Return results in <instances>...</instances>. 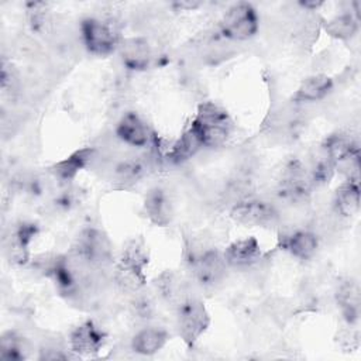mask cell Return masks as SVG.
<instances>
[{
	"mask_svg": "<svg viewBox=\"0 0 361 361\" xmlns=\"http://www.w3.org/2000/svg\"><path fill=\"white\" fill-rule=\"evenodd\" d=\"M202 147L203 145L199 135L192 128V126H189L188 130H185L182 135L173 142L166 154V158L173 164H180L190 159Z\"/></svg>",
	"mask_w": 361,
	"mask_h": 361,
	"instance_id": "cell-20",
	"label": "cell"
},
{
	"mask_svg": "<svg viewBox=\"0 0 361 361\" xmlns=\"http://www.w3.org/2000/svg\"><path fill=\"white\" fill-rule=\"evenodd\" d=\"M37 234V227L30 223L20 224L10 235L7 243V252L17 264H25L30 258V244Z\"/></svg>",
	"mask_w": 361,
	"mask_h": 361,
	"instance_id": "cell-16",
	"label": "cell"
},
{
	"mask_svg": "<svg viewBox=\"0 0 361 361\" xmlns=\"http://www.w3.org/2000/svg\"><path fill=\"white\" fill-rule=\"evenodd\" d=\"M282 247L292 257L306 261L316 254L319 247V238L314 233L309 230H296L283 238Z\"/></svg>",
	"mask_w": 361,
	"mask_h": 361,
	"instance_id": "cell-14",
	"label": "cell"
},
{
	"mask_svg": "<svg viewBox=\"0 0 361 361\" xmlns=\"http://www.w3.org/2000/svg\"><path fill=\"white\" fill-rule=\"evenodd\" d=\"M227 262L223 252L217 250H206L197 254L192 261V271L195 279L202 286H214L226 275Z\"/></svg>",
	"mask_w": 361,
	"mask_h": 361,
	"instance_id": "cell-7",
	"label": "cell"
},
{
	"mask_svg": "<svg viewBox=\"0 0 361 361\" xmlns=\"http://www.w3.org/2000/svg\"><path fill=\"white\" fill-rule=\"evenodd\" d=\"M324 31L336 39L350 41L358 32V17L353 11L340 13L324 24Z\"/></svg>",
	"mask_w": 361,
	"mask_h": 361,
	"instance_id": "cell-21",
	"label": "cell"
},
{
	"mask_svg": "<svg viewBox=\"0 0 361 361\" xmlns=\"http://www.w3.org/2000/svg\"><path fill=\"white\" fill-rule=\"evenodd\" d=\"M334 209L343 217L354 216L360 209V183L345 179L334 193Z\"/></svg>",
	"mask_w": 361,
	"mask_h": 361,
	"instance_id": "cell-18",
	"label": "cell"
},
{
	"mask_svg": "<svg viewBox=\"0 0 361 361\" xmlns=\"http://www.w3.org/2000/svg\"><path fill=\"white\" fill-rule=\"evenodd\" d=\"M92 159V149L82 148L51 166V172L59 180H72Z\"/></svg>",
	"mask_w": 361,
	"mask_h": 361,
	"instance_id": "cell-19",
	"label": "cell"
},
{
	"mask_svg": "<svg viewBox=\"0 0 361 361\" xmlns=\"http://www.w3.org/2000/svg\"><path fill=\"white\" fill-rule=\"evenodd\" d=\"M281 183H282L283 192L288 196L302 197L310 190L313 180L310 173L306 171V168L300 162L293 161L288 164V166L285 168Z\"/></svg>",
	"mask_w": 361,
	"mask_h": 361,
	"instance_id": "cell-12",
	"label": "cell"
},
{
	"mask_svg": "<svg viewBox=\"0 0 361 361\" xmlns=\"http://www.w3.org/2000/svg\"><path fill=\"white\" fill-rule=\"evenodd\" d=\"M73 251L85 258L93 268H104L111 262L113 245L107 234L96 227L86 228L80 233Z\"/></svg>",
	"mask_w": 361,
	"mask_h": 361,
	"instance_id": "cell-5",
	"label": "cell"
},
{
	"mask_svg": "<svg viewBox=\"0 0 361 361\" xmlns=\"http://www.w3.org/2000/svg\"><path fill=\"white\" fill-rule=\"evenodd\" d=\"M104 333L90 320L76 326L69 336V348L76 355L92 357L104 345Z\"/></svg>",
	"mask_w": 361,
	"mask_h": 361,
	"instance_id": "cell-8",
	"label": "cell"
},
{
	"mask_svg": "<svg viewBox=\"0 0 361 361\" xmlns=\"http://www.w3.org/2000/svg\"><path fill=\"white\" fill-rule=\"evenodd\" d=\"M80 35L86 49L94 55L104 56L118 48L121 39L113 24L100 18L89 17L80 24Z\"/></svg>",
	"mask_w": 361,
	"mask_h": 361,
	"instance_id": "cell-4",
	"label": "cell"
},
{
	"mask_svg": "<svg viewBox=\"0 0 361 361\" xmlns=\"http://www.w3.org/2000/svg\"><path fill=\"white\" fill-rule=\"evenodd\" d=\"M190 126L199 135L202 145L207 148L226 144L233 130V121L228 113L212 102H204L197 107Z\"/></svg>",
	"mask_w": 361,
	"mask_h": 361,
	"instance_id": "cell-1",
	"label": "cell"
},
{
	"mask_svg": "<svg viewBox=\"0 0 361 361\" xmlns=\"http://www.w3.org/2000/svg\"><path fill=\"white\" fill-rule=\"evenodd\" d=\"M210 316L204 303L197 298H185L176 305V326L180 338L193 345L199 337L207 330Z\"/></svg>",
	"mask_w": 361,
	"mask_h": 361,
	"instance_id": "cell-2",
	"label": "cell"
},
{
	"mask_svg": "<svg viewBox=\"0 0 361 361\" xmlns=\"http://www.w3.org/2000/svg\"><path fill=\"white\" fill-rule=\"evenodd\" d=\"M169 340L166 330L161 327H144L131 340V348L141 355H154L165 347Z\"/></svg>",
	"mask_w": 361,
	"mask_h": 361,
	"instance_id": "cell-15",
	"label": "cell"
},
{
	"mask_svg": "<svg viewBox=\"0 0 361 361\" xmlns=\"http://www.w3.org/2000/svg\"><path fill=\"white\" fill-rule=\"evenodd\" d=\"M118 49L123 63L131 71H144L152 61L151 45L142 37H130L121 39Z\"/></svg>",
	"mask_w": 361,
	"mask_h": 361,
	"instance_id": "cell-10",
	"label": "cell"
},
{
	"mask_svg": "<svg viewBox=\"0 0 361 361\" xmlns=\"http://www.w3.org/2000/svg\"><path fill=\"white\" fill-rule=\"evenodd\" d=\"M144 210L148 219L157 226H166L172 219V206L161 189H151L144 200Z\"/></svg>",
	"mask_w": 361,
	"mask_h": 361,
	"instance_id": "cell-17",
	"label": "cell"
},
{
	"mask_svg": "<svg viewBox=\"0 0 361 361\" xmlns=\"http://www.w3.org/2000/svg\"><path fill=\"white\" fill-rule=\"evenodd\" d=\"M337 303L341 309L344 319L353 323L360 314V288L355 282H343L337 290Z\"/></svg>",
	"mask_w": 361,
	"mask_h": 361,
	"instance_id": "cell-22",
	"label": "cell"
},
{
	"mask_svg": "<svg viewBox=\"0 0 361 361\" xmlns=\"http://www.w3.org/2000/svg\"><path fill=\"white\" fill-rule=\"evenodd\" d=\"M333 89V79L324 73H314L307 76L299 85L293 100L298 103H312L326 97Z\"/></svg>",
	"mask_w": 361,
	"mask_h": 361,
	"instance_id": "cell-13",
	"label": "cell"
},
{
	"mask_svg": "<svg viewBox=\"0 0 361 361\" xmlns=\"http://www.w3.org/2000/svg\"><path fill=\"white\" fill-rule=\"evenodd\" d=\"M24 344L18 336L7 331L0 338V358L4 361H20L25 358Z\"/></svg>",
	"mask_w": 361,
	"mask_h": 361,
	"instance_id": "cell-23",
	"label": "cell"
},
{
	"mask_svg": "<svg viewBox=\"0 0 361 361\" xmlns=\"http://www.w3.org/2000/svg\"><path fill=\"white\" fill-rule=\"evenodd\" d=\"M261 245L255 237L235 240L223 251L228 267H250L261 258Z\"/></svg>",
	"mask_w": 361,
	"mask_h": 361,
	"instance_id": "cell-11",
	"label": "cell"
},
{
	"mask_svg": "<svg viewBox=\"0 0 361 361\" xmlns=\"http://www.w3.org/2000/svg\"><path fill=\"white\" fill-rule=\"evenodd\" d=\"M230 216L234 221L244 226L271 227L278 221L276 209L271 203L254 197L237 200L230 210Z\"/></svg>",
	"mask_w": 361,
	"mask_h": 361,
	"instance_id": "cell-6",
	"label": "cell"
},
{
	"mask_svg": "<svg viewBox=\"0 0 361 361\" xmlns=\"http://www.w3.org/2000/svg\"><path fill=\"white\" fill-rule=\"evenodd\" d=\"M259 28L257 10L252 4L240 1L227 8L221 21V35L233 41H245L252 38Z\"/></svg>",
	"mask_w": 361,
	"mask_h": 361,
	"instance_id": "cell-3",
	"label": "cell"
},
{
	"mask_svg": "<svg viewBox=\"0 0 361 361\" xmlns=\"http://www.w3.org/2000/svg\"><path fill=\"white\" fill-rule=\"evenodd\" d=\"M299 6H300V7H303L305 10H310V11H313V10H317L319 7H322V6H323V3H322V1H300V3H299Z\"/></svg>",
	"mask_w": 361,
	"mask_h": 361,
	"instance_id": "cell-24",
	"label": "cell"
},
{
	"mask_svg": "<svg viewBox=\"0 0 361 361\" xmlns=\"http://www.w3.org/2000/svg\"><path fill=\"white\" fill-rule=\"evenodd\" d=\"M116 135L117 138L135 148H142L149 144V130L145 121L133 111L126 113L116 126Z\"/></svg>",
	"mask_w": 361,
	"mask_h": 361,
	"instance_id": "cell-9",
	"label": "cell"
}]
</instances>
